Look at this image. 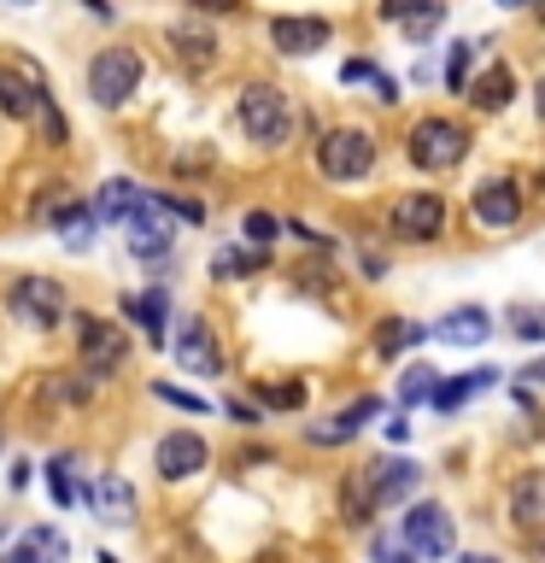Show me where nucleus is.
I'll use <instances>...</instances> for the list:
<instances>
[{"mask_svg":"<svg viewBox=\"0 0 545 563\" xmlns=\"http://www.w3.org/2000/svg\"><path fill=\"white\" fill-rule=\"evenodd\" d=\"M404 153H411L416 170H457L469 158V130L452 118H416L411 135H404Z\"/></svg>","mask_w":545,"mask_h":563,"instance_id":"f257e3e1","label":"nucleus"},{"mask_svg":"<svg viewBox=\"0 0 545 563\" xmlns=\"http://www.w3.org/2000/svg\"><path fill=\"white\" fill-rule=\"evenodd\" d=\"M235 118H241L246 141H258V147H281L288 130H293V106H288V95H281L276 82H246Z\"/></svg>","mask_w":545,"mask_h":563,"instance_id":"f03ea898","label":"nucleus"},{"mask_svg":"<svg viewBox=\"0 0 545 563\" xmlns=\"http://www.w3.org/2000/svg\"><path fill=\"white\" fill-rule=\"evenodd\" d=\"M70 334H77L82 369L94 382H112L118 369H123V358H130V334H123V323H105V317H94V311H77Z\"/></svg>","mask_w":545,"mask_h":563,"instance_id":"7ed1b4c3","label":"nucleus"},{"mask_svg":"<svg viewBox=\"0 0 545 563\" xmlns=\"http://www.w3.org/2000/svg\"><path fill=\"white\" fill-rule=\"evenodd\" d=\"M316 170L329 176V183H358V176L376 170V135L369 130H329L316 141Z\"/></svg>","mask_w":545,"mask_h":563,"instance_id":"20e7f679","label":"nucleus"},{"mask_svg":"<svg viewBox=\"0 0 545 563\" xmlns=\"http://www.w3.org/2000/svg\"><path fill=\"white\" fill-rule=\"evenodd\" d=\"M141 88V53L135 47H100L94 59H88V95H94V106H123Z\"/></svg>","mask_w":545,"mask_h":563,"instance_id":"39448f33","label":"nucleus"},{"mask_svg":"<svg viewBox=\"0 0 545 563\" xmlns=\"http://www.w3.org/2000/svg\"><path fill=\"white\" fill-rule=\"evenodd\" d=\"M399 540H404V552L411 558H452V545H457V522H452V510L446 505H411L399 517Z\"/></svg>","mask_w":545,"mask_h":563,"instance_id":"423d86ee","label":"nucleus"},{"mask_svg":"<svg viewBox=\"0 0 545 563\" xmlns=\"http://www.w3.org/2000/svg\"><path fill=\"white\" fill-rule=\"evenodd\" d=\"M7 306H12L18 323L35 329V334H47V329L65 323V288L53 276H18L7 288Z\"/></svg>","mask_w":545,"mask_h":563,"instance_id":"0eeeda50","label":"nucleus"},{"mask_svg":"<svg viewBox=\"0 0 545 563\" xmlns=\"http://www.w3.org/2000/svg\"><path fill=\"white\" fill-rule=\"evenodd\" d=\"M170 59H176V70H182V77H211V70L223 65V47H218V30L205 24V18H182V24H170Z\"/></svg>","mask_w":545,"mask_h":563,"instance_id":"6e6552de","label":"nucleus"},{"mask_svg":"<svg viewBox=\"0 0 545 563\" xmlns=\"http://www.w3.org/2000/svg\"><path fill=\"white\" fill-rule=\"evenodd\" d=\"M170 358L188 369V376H223V346H218V329L205 317H182L170 329Z\"/></svg>","mask_w":545,"mask_h":563,"instance_id":"1a4fd4ad","label":"nucleus"},{"mask_svg":"<svg viewBox=\"0 0 545 563\" xmlns=\"http://www.w3.org/2000/svg\"><path fill=\"white\" fill-rule=\"evenodd\" d=\"M387 223H393V235L399 241H440L446 235V200L440 194H429V188H416V194H399L393 200V211H387Z\"/></svg>","mask_w":545,"mask_h":563,"instance_id":"9d476101","label":"nucleus"},{"mask_svg":"<svg viewBox=\"0 0 545 563\" xmlns=\"http://www.w3.org/2000/svg\"><path fill=\"white\" fill-rule=\"evenodd\" d=\"M123 241H130V253L147 258V264L170 258V206H165V194H153V200L123 223Z\"/></svg>","mask_w":545,"mask_h":563,"instance_id":"9b49d317","label":"nucleus"},{"mask_svg":"<svg viewBox=\"0 0 545 563\" xmlns=\"http://www.w3.org/2000/svg\"><path fill=\"white\" fill-rule=\"evenodd\" d=\"M329 35H334V24H329V18H311V12H281V18H270V47L288 53V59H305V53L329 47Z\"/></svg>","mask_w":545,"mask_h":563,"instance_id":"f8f14e48","label":"nucleus"},{"mask_svg":"<svg viewBox=\"0 0 545 563\" xmlns=\"http://www.w3.org/2000/svg\"><path fill=\"white\" fill-rule=\"evenodd\" d=\"M475 223L481 229H516L522 223V188L510 183V176H487V183H475Z\"/></svg>","mask_w":545,"mask_h":563,"instance_id":"ddd939ff","label":"nucleus"},{"mask_svg":"<svg viewBox=\"0 0 545 563\" xmlns=\"http://www.w3.org/2000/svg\"><path fill=\"white\" fill-rule=\"evenodd\" d=\"M153 464L165 482H188V475H200L211 464V446L193 429H170L165 440H158V452H153Z\"/></svg>","mask_w":545,"mask_h":563,"instance_id":"4468645a","label":"nucleus"},{"mask_svg":"<svg viewBox=\"0 0 545 563\" xmlns=\"http://www.w3.org/2000/svg\"><path fill=\"white\" fill-rule=\"evenodd\" d=\"M376 417H381V399H376V394H364L358 405L334 411L329 422H305V440H311V446H346V440H358Z\"/></svg>","mask_w":545,"mask_h":563,"instance_id":"2eb2a0df","label":"nucleus"},{"mask_svg":"<svg viewBox=\"0 0 545 563\" xmlns=\"http://www.w3.org/2000/svg\"><path fill=\"white\" fill-rule=\"evenodd\" d=\"M510 522L522 534H545V470H527L510 482Z\"/></svg>","mask_w":545,"mask_h":563,"instance_id":"dca6fc26","label":"nucleus"},{"mask_svg":"<svg viewBox=\"0 0 545 563\" xmlns=\"http://www.w3.org/2000/svg\"><path fill=\"white\" fill-rule=\"evenodd\" d=\"M153 194L141 188V183H130V176H112V183H100V200H94V211H100V223H112V229H123L135 218L141 206H147Z\"/></svg>","mask_w":545,"mask_h":563,"instance_id":"f3484780","label":"nucleus"},{"mask_svg":"<svg viewBox=\"0 0 545 563\" xmlns=\"http://www.w3.org/2000/svg\"><path fill=\"white\" fill-rule=\"evenodd\" d=\"M35 106H42V77H35V70H18V65H0V112L30 123Z\"/></svg>","mask_w":545,"mask_h":563,"instance_id":"a211bd4d","label":"nucleus"},{"mask_svg":"<svg viewBox=\"0 0 545 563\" xmlns=\"http://www.w3.org/2000/svg\"><path fill=\"white\" fill-rule=\"evenodd\" d=\"M510 100H516V70H510L504 59L487 65L481 77L469 82V106H475V112H504Z\"/></svg>","mask_w":545,"mask_h":563,"instance_id":"6ab92c4d","label":"nucleus"},{"mask_svg":"<svg viewBox=\"0 0 545 563\" xmlns=\"http://www.w3.org/2000/svg\"><path fill=\"white\" fill-rule=\"evenodd\" d=\"M88 510H94L100 522H135V487L123 482V475H100L94 493H88Z\"/></svg>","mask_w":545,"mask_h":563,"instance_id":"aec40b11","label":"nucleus"},{"mask_svg":"<svg viewBox=\"0 0 545 563\" xmlns=\"http://www.w3.org/2000/svg\"><path fill=\"white\" fill-rule=\"evenodd\" d=\"M440 341L446 346H487V334H492V317L481 311V306H457V311H446L440 317Z\"/></svg>","mask_w":545,"mask_h":563,"instance_id":"412c9836","label":"nucleus"},{"mask_svg":"<svg viewBox=\"0 0 545 563\" xmlns=\"http://www.w3.org/2000/svg\"><path fill=\"white\" fill-rule=\"evenodd\" d=\"M123 317L147 329V341H158V346L170 341V334H165V329H170V317H165V288H147V294H135V299H123Z\"/></svg>","mask_w":545,"mask_h":563,"instance_id":"4be33fe9","label":"nucleus"},{"mask_svg":"<svg viewBox=\"0 0 545 563\" xmlns=\"http://www.w3.org/2000/svg\"><path fill=\"white\" fill-rule=\"evenodd\" d=\"M499 382V369H469V376H457V382H440L434 387V411H457V405H469L475 394H487V387Z\"/></svg>","mask_w":545,"mask_h":563,"instance_id":"5701e85b","label":"nucleus"},{"mask_svg":"<svg viewBox=\"0 0 545 563\" xmlns=\"http://www.w3.org/2000/svg\"><path fill=\"white\" fill-rule=\"evenodd\" d=\"M59 558H65V540L53 534V528H30L0 563H59Z\"/></svg>","mask_w":545,"mask_h":563,"instance_id":"b1692460","label":"nucleus"},{"mask_svg":"<svg viewBox=\"0 0 545 563\" xmlns=\"http://www.w3.org/2000/svg\"><path fill=\"white\" fill-rule=\"evenodd\" d=\"M94 223H100V211L65 206V211H59V241L70 246V253H88V246H94Z\"/></svg>","mask_w":545,"mask_h":563,"instance_id":"393cba45","label":"nucleus"},{"mask_svg":"<svg viewBox=\"0 0 545 563\" xmlns=\"http://www.w3.org/2000/svg\"><path fill=\"white\" fill-rule=\"evenodd\" d=\"M434 329H422V323H404V317H387L381 334H376V352L381 358H399V352H411L416 341H429Z\"/></svg>","mask_w":545,"mask_h":563,"instance_id":"a878e982","label":"nucleus"},{"mask_svg":"<svg viewBox=\"0 0 545 563\" xmlns=\"http://www.w3.org/2000/svg\"><path fill=\"white\" fill-rule=\"evenodd\" d=\"M70 470H77V457H53V464H47V487H53V505H59V510H70V505H82L88 499V493H82V482H77V475H70Z\"/></svg>","mask_w":545,"mask_h":563,"instance_id":"bb28decb","label":"nucleus"},{"mask_svg":"<svg viewBox=\"0 0 545 563\" xmlns=\"http://www.w3.org/2000/svg\"><path fill=\"white\" fill-rule=\"evenodd\" d=\"M434 387H440V369H429V364H411V369L399 376V411H411V405L434 399Z\"/></svg>","mask_w":545,"mask_h":563,"instance_id":"cd10ccee","label":"nucleus"},{"mask_svg":"<svg viewBox=\"0 0 545 563\" xmlns=\"http://www.w3.org/2000/svg\"><path fill=\"white\" fill-rule=\"evenodd\" d=\"M475 47H481V42H452V47H446V70H440V77H446L452 95H469V65H475Z\"/></svg>","mask_w":545,"mask_h":563,"instance_id":"c85d7f7f","label":"nucleus"},{"mask_svg":"<svg viewBox=\"0 0 545 563\" xmlns=\"http://www.w3.org/2000/svg\"><path fill=\"white\" fill-rule=\"evenodd\" d=\"M35 130H42V141H47V147H65V118H59V106H53V95H47V88H42V106H35Z\"/></svg>","mask_w":545,"mask_h":563,"instance_id":"c756f323","label":"nucleus"},{"mask_svg":"<svg viewBox=\"0 0 545 563\" xmlns=\"http://www.w3.org/2000/svg\"><path fill=\"white\" fill-rule=\"evenodd\" d=\"M258 264H264V246H258V253H229V246H223V253H211V276H218V282H229V276H246V271H258Z\"/></svg>","mask_w":545,"mask_h":563,"instance_id":"7c9ffc66","label":"nucleus"},{"mask_svg":"<svg viewBox=\"0 0 545 563\" xmlns=\"http://www.w3.org/2000/svg\"><path fill=\"white\" fill-rule=\"evenodd\" d=\"M258 394L270 411H293V405H305V382H276V387H258Z\"/></svg>","mask_w":545,"mask_h":563,"instance_id":"2f4dec72","label":"nucleus"},{"mask_svg":"<svg viewBox=\"0 0 545 563\" xmlns=\"http://www.w3.org/2000/svg\"><path fill=\"white\" fill-rule=\"evenodd\" d=\"M440 18H446V0H434V7H429V12H416V18H411V24H399V30H404V42H429V35H434V24H440Z\"/></svg>","mask_w":545,"mask_h":563,"instance_id":"473e14b6","label":"nucleus"},{"mask_svg":"<svg viewBox=\"0 0 545 563\" xmlns=\"http://www.w3.org/2000/svg\"><path fill=\"white\" fill-rule=\"evenodd\" d=\"M429 7H434V0H381L376 12H381V24H411V18L429 12Z\"/></svg>","mask_w":545,"mask_h":563,"instance_id":"72a5a7b5","label":"nucleus"},{"mask_svg":"<svg viewBox=\"0 0 545 563\" xmlns=\"http://www.w3.org/2000/svg\"><path fill=\"white\" fill-rule=\"evenodd\" d=\"M510 323H516L522 341H545V311L540 306H516V311H510Z\"/></svg>","mask_w":545,"mask_h":563,"instance_id":"f704fd0d","label":"nucleus"},{"mask_svg":"<svg viewBox=\"0 0 545 563\" xmlns=\"http://www.w3.org/2000/svg\"><path fill=\"white\" fill-rule=\"evenodd\" d=\"M241 229H246V241H253V246H270L281 223L270 218V211H246V223H241Z\"/></svg>","mask_w":545,"mask_h":563,"instance_id":"c9c22d12","label":"nucleus"},{"mask_svg":"<svg viewBox=\"0 0 545 563\" xmlns=\"http://www.w3.org/2000/svg\"><path fill=\"white\" fill-rule=\"evenodd\" d=\"M153 394H158V399H165V405H176V411H211V405H205V399H193V394H188V387H170V382H153Z\"/></svg>","mask_w":545,"mask_h":563,"instance_id":"e433bc0d","label":"nucleus"},{"mask_svg":"<svg viewBox=\"0 0 545 563\" xmlns=\"http://www.w3.org/2000/svg\"><path fill=\"white\" fill-rule=\"evenodd\" d=\"M47 399H59V405H82V399H88V382L53 376V382H47Z\"/></svg>","mask_w":545,"mask_h":563,"instance_id":"4c0bfd02","label":"nucleus"},{"mask_svg":"<svg viewBox=\"0 0 545 563\" xmlns=\"http://www.w3.org/2000/svg\"><path fill=\"white\" fill-rule=\"evenodd\" d=\"M170 165L182 170V176H188V170H205V165H218V147H182V153L170 158Z\"/></svg>","mask_w":545,"mask_h":563,"instance_id":"58836bf2","label":"nucleus"},{"mask_svg":"<svg viewBox=\"0 0 545 563\" xmlns=\"http://www.w3.org/2000/svg\"><path fill=\"white\" fill-rule=\"evenodd\" d=\"M341 82H381V70L369 65V59H346L341 65Z\"/></svg>","mask_w":545,"mask_h":563,"instance_id":"ea45409f","label":"nucleus"},{"mask_svg":"<svg viewBox=\"0 0 545 563\" xmlns=\"http://www.w3.org/2000/svg\"><path fill=\"white\" fill-rule=\"evenodd\" d=\"M193 12H241V0H188Z\"/></svg>","mask_w":545,"mask_h":563,"instance_id":"a19ab883","label":"nucleus"},{"mask_svg":"<svg viewBox=\"0 0 545 563\" xmlns=\"http://www.w3.org/2000/svg\"><path fill=\"white\" fill-rule=\"evenodd\" d=\"M223 411H229V417H235V422H246V429H253V422H258V411H253V405H241V399H229V405H223Z\"/></svg>","mask_w":545,"mask_h":563,"instance_id":"79ce46f5","label":"nucleus"},{"mask_svg":"<svg viewBox=\"0 0 545 563\" xmlns=\"http://www.w3.org/2000/svg\"><path fill=\"white\" fill-rule=\"evenodd\" d=\"M534 112H540V123H545V77H540V88H534Z\"/></svg>","mask_w":545,"mask_h":563,"instance_id":"37998d69","label":"nucleus"},{"mask_svg":"<svg viewBox=\"0 0 545 563\" xmlns=\"http://www.w3.org/2000/svg\"><path fill=\"white\" fill-rule=\"evenodd\" d=\"M522 376H527V382H545V358H540V364H527Z\"/></svg>","mask_w":545,"mask_h":563,"instance_id":"c03bdc74","label":"nucleus"},{"mask_svg":"<svg viewBox=\"0 0 545 563\" xmlns=\"http://www.w3.org/2000/svg\"><path fill=\"white\" fill-rule=\"evenodd\" d=\"M457 563H499V558H487V552H469V558H457Z\"/></svg>","mask_w":545,"mask_h":563,"instance_id":"a18cd8bd","label":"nucleus"},{"mask_svg":"<svg viewBox=\"0 0 545 563\" xmlns=\"http://www.w3.org/2000/svg\"><path fill=\"white\" fill-rule=\"evenodd\" d=\"M499 7H527V0H499Z\"/></svg>","mask_w":545,"mask_h":563,"instance_id":"49530a36","label":"nucleus"},{"mask_svg":"<svg viewBox=\"0 0 545 563\" xmlns=\"http://www.w3.org/2000/svg\"><path fill=\"white\" fill-rule=\"evenodd\" d=\"M7 7H35V0H7Z\"/></svg>","mask_w":545,"mask_h":563,"instance_id":"de8ad7c7","label":"nucleus"},{"mask_svg":"<svg viewBox=\"0 0 545 563\" xmlns=\"http://www.w3.org/2000/svg\"><path fill=\"white\" fill-rule=\"evenodd\" d=\"M534 12H540V18H545V0H534Z\"/></svg>","mask_w":545,"mask_h":563,"instance_id":"09e8293b","label":"nucleus"},{"mask_svg":"<svg viewBox=\"0 0 545 563\" xmlns=\"http://www.w3.org/2000/svg\"><path fill=\"white\" fill-rule=\"evenodd\" d=\"M0 534H7V517H0Z\"/></svg>","mask_w":545,"mask_h":563,"instance_id":"8fccbe9b","label":"nucleus"}]
</instances>
